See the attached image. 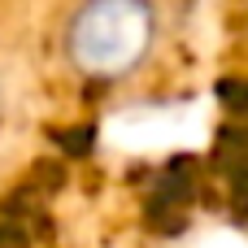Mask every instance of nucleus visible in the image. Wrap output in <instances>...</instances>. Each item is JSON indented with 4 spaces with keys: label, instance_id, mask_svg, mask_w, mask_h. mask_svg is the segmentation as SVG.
I'll use <instances>...</instances> for the list:
<instances>
[{
    "label": "nucleus",
    "instance_id": "nucleus-2",
    "mask_svg": "<svg viewBox=\"0 0 248 248\" xmlns=\"http://www.w3.org/2000/svg\"><path fill=\"white\" fill-rule=\"evenodd\" d=\"M0 113H4V96H0Z\"/></svg>",
    "mask_w": 248,
    "mask_h": 248
},
{
    "label": "nucleus",
    "instance_id": "nucleus-1",
    "mask_svg": "<svg viewBox=\"0 0 248 248\" xmlns=\"http://www.w3.org/2000/svg\"><path fill=\"white\" fill-rule=\"evenodd\" d=\"M161 39L153 0H78L61 26L65 65L96 83L135 74Z\"/></svg>",
    "mask_w": 248,
    "mask_h": 248
}]
</instances>
